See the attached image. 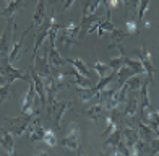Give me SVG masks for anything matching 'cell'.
<instances>
[{"mask_svg":"<svg viewBox=\"0 0 159 156\" xmlns=\"http://www.w3.org/2000/svg\"><path fill=\"white\" fill-rule=\"evenodd\" d=\"M143 85V76L141 75H135L132 78H128V80L124 83V88L127 91H138Z\"/></svg>","mask_w":159,"mask_h":156,"instance_id":"d4e9b609","label":"cell"},{"mask_svg":"<svg viewBox=\"0 0 159 156\" xmlns=\"http://www.w3.org/2000/svg\"><path fill=\"white\" fill-rule=\"evenodd\" d=\"M120 54L117 55V57H112L109 62H107V65H109L112 70H115V72H119V70L125 65V57H127V54H125V51H124V47L119 51Z\"/></svg>","mask_w":159,"mask_h":156,"instance_id":"603a6c76","label":"cell"},{"mask_svg":"<svg viewBox=\"0 0 159 156\" xmlns=\"http://www.w3.org/2000/svg\"><path fill=\"white\" fill-rule=\"evenodd\" d=\"M34 156H50V154L47 151H44V150H38V151L34 153Z\"/></svg>","mask_w":159,"mask_h":156,"instance_id":"e575fe53","label":"cell"},{"mask_svg":"<svg viewBox=\"0 0 159 156\" xmlns=\"http://www.w3.org/2000/svg\"><path fill=\"white\" fill-rule=\"evenodd\" d=\"M114 30H115V26H114L112 21L107 20V18H102V20H101V23H99V26H98V36L102 38L106 33H112Z\"/></svg>","mask_w":159,"mask_h":156,"instance_id":"4316f807","label":"cell"},{"mask_svg":"<svg viewBox=\"0 0 159 156\" xmlns=\"http://www.w3.org/2000/svg\"><path fill=\"white\" fill-rule=\"evenodd\" d=\"M23 7V0H11L10 3H7V7L0 11V16H5V18H13L16 13L21 10Z\"/></svg>","mask_w":159,"mask_h":156,"instance_id":"ffe728a7","label":"cell"},{"mask_svg":"<svg viewBox=\"0 0 159 156\" xmlns=\"http://www.w3.org/2000/svg\"><path fill=\"white\" fill-rule=\"evenodd\" d=\"M138 114V98L136 96H128L127 101L124 103V111H122V116L124 119H128V117H135Z\"/></svg>","mask_w":159,"mask_h":156,"instance_id":"2e32d148","label":"cell"},{"mask_svg":"<svg viewBox=\"0 0 159 156\" xmlns=\"http://www.w3.org/2000/svg\"><path fill=\"white\" fill-rule=\"evenodd\" d=\"M133 52H135L136 57L140 59L141 65H143V68H144V76H146L148 80L151 81V85H153V76H154L156 68H154V65H153V62H151V55H149L148 49H146V44L143 42L138 51H133Z\"/></svg>","mask_w":159,"mask_h":156,"instance_id":"5b68a950","label":"cell"},{"mask_svg":"<svg viewBox=\"0 0 159 156\" xmlns=\"http://www.w3.org/2000/svg\"><path fill=\"white\" fill-rule=\"evenodd\" d=\"M73 81H71V85H76L78 88H93L94 85H93V81H91V78H88V76H83L81 73H78L76 70L73 72Z\"/></svg>","mask_w":159,"mask_h":156,"instance_id":"cb8c5ba5","label":"cell"},{"mask_svg":"<svg viewBox=\"0 0 159 156\" xmlns=\"http://www.w3.org/2000/svg\"><path fill=\"white\" fill-rule=\"evenodd\" d=\"M102 0H83L81 2V18H88L96 15L98 7L101 5Z\"/></svg>","mask_w":159,"mask_h":156,"instance_id":"ac0fdd59","label":"cell"},{"mask_svg":"<svg viewBox=\"0 0 159 156\" xmlns=\"http://www.w3.org/2000/svg\"><path fill=\"white\" fill-rule=\"evenodd\" d=\"M68 133L63 137L62 140V146L65 150L75 151V153H81V146H80V125L76 122H71L68 125Z\"/></svg>","mask_w":159,"mask_h":156,"instance_id":"277c9868","label":"cell"},{"mask_svg":"<svg viewBox=\"0 0 159 156\" xmlns=\"http://www.w3.org/2000/svg\"><path fill=\"white\" fill-rule=\"evenodd\" d=\"M54 18L50 16H46L44 23H42L39 28H38V34H36V39H34V47H33V57L39 52V46H42V42L46 41V38L49 36V31H50V26L54 25Z\"/></svg>","mask_w":159,"mask_h":156,"instance_id":"9c48e42d","label":"cell"},{"mask_svg":"<svg viewBox=\"0 0 159 156\" xmlns=\"http://www.w3.org/2000/svg\"><path fill=\"white\" fill-rule=\"evenodd\" d=\"M136 127H138V135L144 143H149L151 140H154L157 137V133L153 129H149L146 124H143L141 120H136Z\"/></svg>","mask_w":159,"mask_h":156,"instance_id":"d6986e66","label":"cell"},{"mask_svg":"<svg viewBox=\"0 0 159 156\" xmlns=\"http://www.w3.org/2000/svg\"><path fill=\"white\" fill-rule=\"evenodd\" d=\"M33 30V26H28V30L21 34L20 36V39L15 42V44L11 46V49H10V54H8V60H10V63H15L16 60H18V57H20V52H21V49H23V41H25V38H26V34L30 33Z\"/></svg>","mask_w":159,"mask_h":156,"instance_id":"e0dca14e","label":"cell"},{"mask_svg":"<svg viewBox=\"0 0 159 156\" xmlns=\"http://www.w3.org/2000/svg\"><path fill=\"white\" fill-rule=\"evenodd\" d=\"M47 57H49V65H50V70H62V67L65 65V59L60 55V52L55 49V46H49L47 47Z\"/></svg>","mask_w":159,"mask_h":156,"instance_id":"5bb4252c","label":"cell"},{"mask_svg":"<svg viewBox=\"0 0 159 156\" xmlns=\"http://www.w3.org/2000/svg\"><path fill=\"white\" fill-rule=\"evenodd\" d=\"M13 30H16L15 25V18H8V23L3 34L0 36V59L8 57L10 54V44H11V38H13Z\"/></svg>","mask_w":159,"mask_h":156,"instance_id":"8992f818","label":"cell"},{"mask_svg":"<svg viewBox=\"0 0 159 156\" xmlns=\"http://www.w3.org/2000/svg\"><path fill=\"white\" fill-rule=\"evenodd\" d=\"M55 2H59V0H55Z\"/></svg>","mask_w":159,"mask_h":156,"instance_id":"ab89813d","label":"cell"},{"mask_svg":"<svg viewBox=\"0 0 159 156\" xmlns=\"http://www.w3.org/2000/svg\"><path fill=\"white\" fill-rule=\"evenodd\" d=\"M140 119H141L143 124H146L149 127V129H153L156 133H159V111L153 109L149 106L148 109L140 112Z\"/></svg>","mask_w":159,"mask_h":156,"instance_id":"8fae6325","label":"cell"},{"mask_svg":"<svg viewBox=\"0 0 159 156\" xmlns=\"http://www.w3.org/2000/svg\"><path fill=\"white\" fill-rule=\"evenodd\" d=\"M80 34H81V26H80V23L71 25L70 28H60L59 34H57V41H59L62 51H67L71 46H76Z\"/></svg>","mask_w":159,"mask_h":156,"instance_id":"6da1fadb","label":"cell"},{"mask_svg":"<svg viewBox=\"0 0 159 156\" xmlns=\"http://www.w3.org/2000/svg\"><path fill=\"white\" fill-rule=\"evenodd\" d=\"M65 62H67V63H70V65H73L76 72H78V73H81L83 76H88V78H91V73H89V67L86 65V63H84L81 59H65Z\"/></svg>","mask_w":159,"mask_h":156,"instance_id":"7402d4cb","label":"cell"},{"mask_svg":"<svg viewBox=\"0 0 159 156\" xmlns=\"http://www.w3.org/2000/svg\"><path fill=\"white\" fill-rule=\"evenodd\" d=\"M99 156H115V153H112V154H107V153H104V151H99Z\"/></svg>","mask_w":159,"mask_h":156,"instance_id":"8d00e7d4","label":"cell"},{"mask_svg":"<svg viewBox=\"0 0 159 156\" xmlns=\"http://www.w3.org/2000/svg\"><path fill=\"white\" fill-rule=\"evenodd\" d=\"M8 96H10V83L0 85V101L3 103Z\"/></svg>","mask_w":159,"mask_h":156,"instance_id":"d6a6232c","label":"cell"},{"mask_svg":"<svg viewBox=\"0 0 159 156\" xmlns=\"http://www.w3.org/2000/svg\"><path fill=\"white\" fill-rule=\"evenodd\" d=\"M30 75H31V80L34 83V88H36V94H38V98L41 99L42 106H46V86H44V80L38 75V72H36V68L31 65L30 68Z\"/></svg>","mask_w":159,"mask_h":156,"instance_id":"7c38bea8","label":"cell"},{"mask_svg":"<svg viewBox=\"0 0 159 156\" xmlns=\"http://www.w3.org/2000/svg\"><path fill=\"white\" fill-rule=\"evenodd\" d=\"M148 7H149V0H140V3H138V25L143 21V16H144V13H146V10H148Z\"/></svg>","mask_w":159,"mask_h":156,"instance_id":"f546056e","label":"cell"},{"mask_svg":"<svg viewBox=\"0 0 159 156\" xmlns=\"http://www.w3.org/2000/svg\"><path fill=\"white\" fill-rule=\"evenodd\" d=\"M114 153H115V156H124V154H122L120 151H117V150H115V148H114Z\"/></svg>","mask_w":159,"mask_h":156,"instance_id":"74e56055","label":"cell"},{"mask_svg":"<svg viewBox=\"0 0 159 156\" xmlns=\"http://www.w3.org/2000/svg\"><path fill=\"white\" fill-rule=\"evenodd\" d=\"M42 141H44V143H47L49 146H55V145H57V137H55V133H54L52 130H46Z\"/></svg>","mask_w":159,"mask_h":156,"instance_id":"4dcf8cb0","label":"cell"},{"mask_svg":"<svg viewBox=\"0 0 159 156\" xmlns=\"http://www.w3.org/2000/svg\"><path fill=\"white\" fill-rule=\"evenodd\" d=\"M102 112H104V104H91L89 109L84 111V114L91 120H98V117H101Z\"/></svg>","mask_w":159,"mask_h":156,"instance_id":"484cf974","label":"cell"},{"mask_svg":"<svg viewBox=\"0 0 159 156\" xmlns=\"http://www.w3.org/2000/svg\"><path fill=\"white\" fill-rule=\"evenodd\" d=\"M44 133H46V129L41 125L38 117H36L33 122L28 125V138H30V141H42Z\"/></svg>","mask_w":159,"mask_h":156,"instance_id":"4fadbf2b","label":"cell"},{"mask_svg":"<svg viewBox=\"0 0 159 156\" xmlns=\"http://www.w3.org/2000/svg\"><path fill=\"white\" fill-rule=\"evenodd\" d=\"M47 47H44V51H42V55L36 54L33 57V67L36 68V72H38V75L41 78H47L50 76V73H52V70H50V65H49V57H47Z\"/></svg>","mask_w":159,"mask_h":156,"instance_id":"52a82bcc","label":"cell"},{"mask_svg":"<svg viewBox=\"0 0 159 156\" xmlns=\"http://www.w3.org/2000/svg\"><path fill=\"white\" fill-rule=\"evenodd\" d=\"M93 68L98 72V75H99V78H104V76H107V73H109V70H112L107 63H102V62H99V60H96L94 63H93Z\"/></svg>","mask_w":159,"mask_h":156,"instance_id":"f1b7e54d","label":"cell"},{"mask_svg":"<svg viewBox=\"0 0 159 156\" xmlns=\"http://www.w3.org/2000/svg\"><path fill=\"white\" fill-rule=\"evenodd\" d=\"M71 108V103L70 101H63V103H55L54 108L49 109V116L52 117V122H54V129L55 132L60 130V124H62V117L63 114Z\"/></svg>","mask_w":159,"mask_h":156,"instance_id":"ba28073f","label":"cell"},{"mask_svg":"<svg viewBox=\"0 0 159 156\" xmlns=\"http://www.w3.org/2000/svg\"><path fill=\"white\" fill-rule=\"evenodd\" d=\"M73 3H75V0H65V3H63V7H62V11H67Z\"/></svg>","mask_w":159,"mask_h":156,"instance_id":"836d02e7","label":"cell"},{"mask_svg":"<svg viewBox=\"0 0 159 156\" xmlns=\"http://www.w3.org/2000/svg\"><path fill=\"white\" fill-rule=\"evenodd\" d=\"M0 73H2V76L5 78V81L10 83V85L15 80H23V81H28V83L31 81V75H26V73L21 72V70L13 68L8 57L0 59Z\"/></svg>","mask_w":159,"mask_h":156,"instance_id":"7a4b0ae2","label":"cell"},{"mask_svg":"<svg viewBox=\"0 0 159 156\" xmlns=\"http://www.w3.org/2000/svg\"><path fill=\"white\" fill-rule=\"evenodd\" d=\"M122 129V140H124V143L128 146V148H132L136 141H140V135H138V127L133 125L132 122H127L124 127H120Z\"/></svg>","mask_w":159,"mask_h":156,"instance_id":"30bf717a","label":"cell"},{"mask_svg":"<svg viewBox=\"0 0 159 156\" xmlns=\"http://www.w3.org/2000/svg\"><path fill=\"white\" fill-rule=\"evenodd\" d=\"M80 156H84V154H81V153H80Z\"/></svg>","mask_w":159,"mask_h":156,"instance_id":"f35d334b","label":"cell"},{"mask_svg":"<svg viewBox=\"0 0 159 156\" xmlns=\"http://www.w3.org/2000/svg\"><path fill=\"white\" fill-rule=\"evenodd\" d=\"M151 85V81L148 80H144L143 85H141V88H140V94H141V103H140V112H143L144 109H148L149 106H151V101H149V94H148V86Z\"/></svg>","mask_w":159,"mask_h":156,"instance_id":"44dd1931","label":"cell"},{"mask_svg":"<svg viewBox=\"0 0 159 156\" xmlns=\"http://www.w3.org/2000/svg\"><path fill=\"white\" fill-rule=\"evenodd\" d=\"M120 140H122V129L119 127L117 130H114V132L111 133V135L106 138V143H104V146H112V148H115Z\"/></svg>","mask_w":159,"mask_h":156,"instance_id":"83f0119b","label":"cell"},{"mask_svg":"<svg viewBox=\"0 0 159 156\" xmlns=\"http://www.w3.org/2000/svg\"><path fill=\"white\" fill-rule=\"evenodd\" d=\"M138 3H140V0H130V5H132V7H135V8L138 7Z\"/></svg>","mask_w":159,"mask_h":156,"instance_id":"d590c367","label":"cell"},{"mask_svg":"<svg viewBox=\"0 0 159 156\" xmlns=\"http://www.w3.org/2000/svg\"><path fill=\"white\" fill-rule=\"evenodd\" d=\"M0 146L7 151L8 156H16V145H15V137L8 130H2V138H0Z\"/></svg>","mask_w":159,"mask_h":156,"instance_id":"9a60e30c","label":"cell"},{"mask_svg":"<svg viewBox=\"0 0 159 156\" xmlns=\"http://www.w3.org/2000/svg\"><path fill=\"white\" fill-rule=\"evenodd\" d=\"M127 34H138V31H140V25H138V21H130L128 18H127Z\"/></svg>","mask_w":159,"mask_h":156,"instance_id":"1f68e13d","label":"cell"},{"mask_svg":"<svg viewBox=\"0 0 159 156\" xmlns=\"http://www.w3.org/2000/svg\"><path fill=\"white\" fill-rule=\"evenodd\" d=\"M0 104H2V101H0Z\"/></svg>","mask_w":159,"mask_h":156,"instance_id":"60d3db41","label":"cell"},{"mask_svg":"<svg viewBox=\"0 0 159 156\" xmlns=\"http://www.w3.org/2000/svg\"><path fill=\"white\" fill-rule=\"evenodd\" d=\"M36 117H38V116L31 114V112H26V114H20L15 119H7V120H8V124L11 125L10 129H7V130H8L13 137H20V135H23V133H25V130H28V125H30Z\"/></svg>","mask_w":159,"mask_h":156,"instance_id":"3957f363","label":"cell"}]
</instances>
